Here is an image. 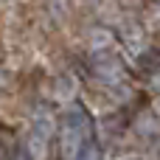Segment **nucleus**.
Wrapping results in <instances>:
<instances>
[{"instance_id": "1", "label": "nucleus", "mask_w": 160, "mask_h": 160, "mask_svg": "<svg viewBox=\"0 0 160 160\" xmlns=\"http://www.w3.org/2000/svg\"><path fill=\"white\" fill-rule=\"evenodd\" d=\"M93 141V124L87 118V112L76 104L65 112L62 124H59V149L62 160H76L79 152Z\"/></svg>"}, {"instance_id": "2", "label": "nucleus", "mask_w": 160, "mask_h": 160, "mask_svg": "<svg viewBox=\"0 0 160 160\" xmlns=\"http://www.w3.org/2000/svg\"><path fill=\"white\" fill-rule=\"evenodd\" d=\"M76 160H98V146H96V138H93V141H90V143L79 152V158H76Z\"/></svg>"}]
</instances>
